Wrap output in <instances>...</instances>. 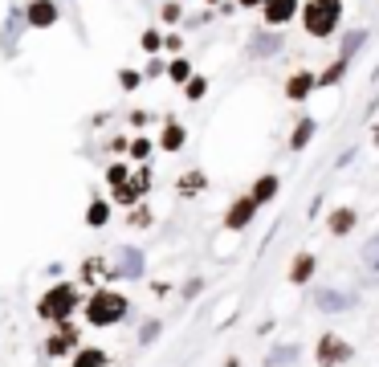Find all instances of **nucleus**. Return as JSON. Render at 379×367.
I'll list each match as a JSON object with an SVG mask.
<instances>
[{"label":"nucleus","mask_w":379,"mask_h":367,"mask_svg":"<svg viewBox=\"0 0 379 367\" xmlns=\"http://www.w3.org/2000/svg\"><path fill=\"white\" fill-rule=\"evenodd\" d=\"M302 21H306V33L310 37H331L335 25L342 21V0H306Z\"/></svg>","instance_id":"obj_1"},{"label":"nucleus","mask_w":379,"mask_h":367,"mask_svg":"<svg viewBox=\"0 0 379 367\" xmlns=\"http://www.w3.org/2000/svg\"><path fill=\"white\" fill-rule=\"evenodd\" d=\"M86 315H90L94 326H110V322H119L126 315V298L123 294H115V290H98V294L90 298Z\"/></svg>","instance_id":"obj_2"},{"label":"nucleus","mask_w":379,"mask_h":367,"mask_svg":"<svg viewBox=\"0 0 379 367\" xmlns=\"http://www.w3.org/2000/svg\"><path fill=\"white\" fill-rule=\"evenodd\" d=\"M74 306H78V290H74V286H53L41 298L37 310H41V319H49V322H66L74 315Z\"/></svg>","instance_id":"obj_3"},{"label":"nucleus","mask_w":379,"mask_h":367,"mask_svg":"<svg viewBox=\"0 0 379 367\" xmlns=\"http://www.w3.org/2000/svg\"><path fill=\"white\" fill-rule=\"evenodd\" d=\"M351 355V347L338 339V335H322V343H318V364L322 367H335V364H342Z\"/></svg>","instance_id":"obj_4"},{"label":"nucleus","mask_w":379,"mask_h":367,"mask_svg":"<svg viewBox=\"0 0 379 367\" xmlns=\"http://www.w3.org/2000/svg\"><path fill=\"white\" fill-rule=\"evenodd\" d=\"M25 21H29L33 29H49V25H57V4H53V0H33V4L25 8Z\"/></svg>","instance_id":"obj_5"},{"label":"nucleus","mask_w":379,"mask_h":367,"mask_svg":"<svg viewBox=\"0 0 379 367\" xmlns=\"http://www.w3.org/2000/svg\"><path fill=\"white\" fill-rule=\"evenodd\" d=\"M261 12H265V25H286L298 12V0H261Z\"/></svg>","instance_id":"obj_6"},{"label":"nucleus","mask_w":379,"mask_h":367,"mask_svg":"<svg viewBox=\"0 0 379 367\" xmlns=\"http://www.w3.org/2000/svg\"><path fill=\"white\" fill-rule=\"evenodd\" d=\"M253 212H257V200H253V196L237 200V204L229 208V229H245V225L253 221Z\"/></svg>","instance_id":"obj_7"},{"label":"nucleus","mask_w":379,"mask_h":367,"mask_svg":"<svg viewBox=\"0 0 379 367\" xmlns=\"http://www.w3.org/2000/svg\"><path fill=\"white\" fill-rule=\"evenodd\" d=\"M143 188H147V176H139V180H123L115 188V200L119 204H135L139 196H143Z\"/></svg>","instance_id":"obj_8"},{"label":"nucleus","mask_w":379,"mask_h":367,"mask_svg":"<svg viewBox=\"0 0 379 367\" xmlns=\"http://www.w3.org/2000/svg\"><path fill=\"white\" fill-rule=\"evenodd\" d=\"M310 90H314V74H294V78H290V86H286L290 98H306Z\"/></svg>","instance_id":"obj_9"},{"label":"nucleus","mask_w":379,"mask_h":367,"mask_svg":"<svg viewBox=\"0 0 379 367\" xmlns=\"http://www.w3.org/2000/svg\"><path fill=\"white\" fill-rule=\"evenodd\" d=\"M273 192H278V176H261V180H257V188H253V200L261 204V200H269Z\"/></svg>","instance_id":"obj_10"},{"label":"nucleus","mask_w":379,"mask_h":367,"mask_svg":"<svg viewBox=\"0 0 379 367\" xmlns=\"http://www.w3.org/2000/svg\"><path fill=\"white\" fill-rule=\"evenodd\" d=\"M331 229L335 232H351L355 229V212H351V208H338L335 217H331Z\"/></svg>","instance_id":"obj_11"},{"label":"nucleus","mask_w":379,"mask_h":367,"mask_svg":"<svg viewBox=\"0 0 379 367\" xmlns=\"http://www.w3.org/2000/svg\"><path fill=\"white\" fill-rule=\"evenodd\" d=\"M74 367H106V355L94 351V347H86V351H78V364Z\"/></svg>","instance_id":"obj_12"},{"label":"nucleus","mask_w":379,"mask_h":367,"mask_svg":"<svg viewBox=\"0 0 379 367\" xmlns=\"http://www.w3.org/2000/svg\"><path fill=\"white\" fill-rule=\"evenodd\" d=\"M106 217H110V208H106L102 200H94V204H90V212H86V221H90L94 229H98V225H106Z\"/></svg>","instance_id":"obj_13"},{"label":"nucleus","mask_w":379,"mask_h":367,"mask_svg":"<svg viewBox=\"0 0 379 367\" xmlns=\"http://www.w3.org/2000/svg\"><path fill=\"white\" fill-rule=\"evenodd\" d=\"M74 343V330H61V335H53L49 339V355H66V347Z\"/></svg>","instance_id":"obj_14"},{"label":"nucleus","mask_w":379,"mask_h":367,"mask_svg":"<svg viewBox=\"0 0 379 367\" xmlns=\"http://www.w3.org/2000/svg\"><path fill=\"white\" fill-rule=\"evenodd\" d=\"M310 274H314V257H310V253H302V257L294 261V281H306Z\"/></svg>","instance_id":"obj_15"},{"label":"nucleus","mask_w":379,"mask_h":367,"mask_svg":"<svg viewBox=\"0 0 379 367\" xmlns=\"http://www.w3.org/2000/svg\"><path fill=\"white\" fill-rule=\"evenodd\" d=\"M164 147H168V151H175V147H184V127H175V123H168V131H164Z\"/></svg>","instance_id":"obj_16"},{"label":"nucleus","mask_w":379,"mask_h":367,"mask_svg":"<svg viewBox=\"0 0 379 367\" xmlns=\"http://www.w3.org/2000/svg\"><path fill=\"white\" fill-rule=\"evenodd\" d=\"M168 74L175 78V82H188V78H192V66H188L184 57H175V61H171V70H168Z\"/></svg>","instance_id":"obj_17"},{"label":"nucleus","mask_w":379,"mask_h":367,"mask_svg":"<svg viewBox=\"0 0 379 367\" xmlns=\"http://www.w3.org/2000/svg\"><path fill=\"white\" fill-rule=\"evenodd\" d=\"M363 261H367L371 270H379V237H371V241L363 245Z\"/></svg>","instance_id":"obj_18"},{"label":"nucleus","mask_w":379,"mask_h":367,"mask_svg":"<svg viewBox=\"0 0 379 367\" xmlns=\"http://www.w3.org/2000/svg\"><path fill=\"white\" fill-rule=\"evenodd\" d=\"M200 188H204V176H200V172H192V176H184V180H179V192H188V196H192V192H200Z\"/></svg>","instance_id":"obj_19"},{"label":"nucleus","mask_w":379,"mask_h":367,"mask_svg":"<svg viewBox=\"0 0 379 367\" xmlns=\"http://www.w3.org/2000/svg\"><path fill=\"white\" fill-rule=\"evenodd\" d=\"M204 90H208V82H204V78H188V98H192V102H196V98H204Z\"/></svg>","instance_id":"obj_20"},{"label":"nucleus","mask_w":379,"mask_h":367,"mask_svg":"<svg viewBox=\"0 0 379 367\" xmlns=\"http://www.w3.org/2000/svg\"><path fill=\"white\" fill-rule=\"evenodd\" d=\"M159 46H164V37H159L155 29H147V33H143V49H147V53H155Z\"/></svg>","instance_id":"obj_21"},{"label":"nucleus","mask_w":379,"mask_h":367,"mask_svg":"<svg viewBox=\"0 0 379 367\" xmlns=\"http://www.w3.org/2000/svg\"><path fill=\"white\" fill-rule=\"evenodd\" d=\"M314 135V123H310V119H306V123H302V127H298L294 131V147H302V143H306V139Z\"/></svg>","instance_id":"obj_22"},{"label":"nucleus","mask_w":379,"mask_h":367,"mask_svg":"<svg viewBox=\"0 0 379 367\" xmlns=\"http://www.w3.org/2000/svg\"><path fill=\"white\" fill-rule=\"evenodd\" d=\"M282 46V37H261L257 46H253V53H269V49H278Z\"/></svg>","instance_id":"obj_23"},{"label":"nucleus","mask_w":379,"mask_h":367,"mask_svg":"<svg viewBox=\"0 0 379 367\" xmlns=\"http://www.w3.org/2000/svg\"><path fill=\"white\" fill-rule=\"evenodd\" d=\"M119 82H123L126 90H135V86H139V74H135V70H123V74H119Z\"/></svg>","instance_id":"obj_24"},{"label":"nucleus","mask_w":379,"mask_h":367,"mask_svg":"<svg viewBox=\"0 0 379 367\" xmlns=\"http://www.w3.org/2000/svg\"><path fill=\"white\" fill-rule=\"evenodd\" d=\"M164 21H179V4H164Z\"/></svg>","instance_id":"obj_25"},{"label":"nucleus","mask_w":379,"mask_h":367,"mask_svg":"<svg viewBox=\"0 0 379 367\" xmlns=\"http://www.w3.org/2000/svg\"><path fill=\"white\" fill-rule=\"evenodd\" d=\"M130 151H135V155H139V159H147V151H151V143H143V139H139V143H135V147H130Z\"/></svg>","instance_id":"obj_26"},{"label":"nucleus","mask_w":379,"mask_h":367,"mask_svg":"<svg viewBox=\"0 0 379 367\" xmlns=\"http://www.w3.org/2000/svg\"><path fill=\"white\" fill-rule=\"evenodd\" d=\"M126 180V168H110V184H123Z\"/></svg>","instance_id":"obj_27"},{"label":"nucleus","mask_w":379,"mask_h":367,"mask_svg":"<svg viewBox=\"0 0 379 367\" xmlns=\"http://www.w3.org/2000/svg\"><path fill=\"white\" fill-rule=\"evenodd\" d=\"M241 4H245V8H253V4H261V0H241Z\"/></svg>","instance_id":"obj_28"},{"label":"nucleus","mask_w":379,"mask_h":367,"mask_svg":"<svg viewBox=\"0 0 379 367\" xmlns=\"http://www.w3.org/2000/svg\"><path fill=\"white\" fill-rule=\"evenodd\" d=\"M376 147H379V131H376Z\"/></svg>","instance_id":"obj_29"},{"label":"nucleus","mask_w":379,"mask_h":367,"mask_svg":"<svg viewBox=\"0 0 379 367\" xmlns=\"http://www.w3.org/2000/svg\"><path fill=\"white\" fill-rule=\"evenodd\" d=\"M208 4H216V0H208Z\"/></svg>","instance_id":"obj_30"}]
</instances>
